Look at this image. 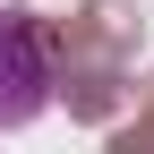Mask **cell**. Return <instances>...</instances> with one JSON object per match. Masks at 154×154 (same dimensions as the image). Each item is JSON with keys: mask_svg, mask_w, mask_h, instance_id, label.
Returning a JSON list of instances; mask_svg holds the SVG:
<instances>
[{"mask_svg": "<svg viewBox=\"0 0 154 154\" xmlns=\"http://www.w3.org/2000/svg\"><path fill=\"white\" fill-rule=\"evenodd\" d=\"M51 103V34L0 0V128H26Z\"/></svg>", "mask_w": 154, "mask_h": 154, "instance_id": "obj_1", "label": "cell"}, {"mask_svg": "<svg viewBox=\"0 0 154 154\" xmlns=\"http://www.w3.org/2000/svg\"><path fill=\"white\" fill-rule=\"evenodd\" d=\"M120 154H154V111H146L137 128H120Z\"/></svg>", "mask_w": 154, "mask_h": 154, "instance_id": "obj_3", "label": "cell"}, {"mask_svg": "<svg viewBox=\"0 0 154 154\" xmlns=\"http://www.w3.org/2000/svg\"><path fill=\"white\" fill-rule=\"evenodd\" d=\"M51 43H86V51H111V60H120V51L137 43V9H128V0H86Z\"/></svg>", "mask_w": 154, "mask_h": 154, "instance_id": "obj_2", "label": "cell"}]
</instances>
